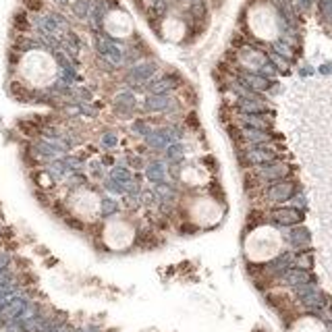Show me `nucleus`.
I'll use <instances>...</instances> for the list:
<instances>
[{"label": "nucleus", "mask_w": 332, "mask_h": 332, "mask_svg": "<svg viewBox=\"0 0 332 332\" xmlns=\"http://www.w3.org/2000/svg\"><path fill=\"white\" fill-rule=\"evenodd\" d=\"M280 245H282L280 235L270 227H262L249 235L245 251H247L249 260L266 262V260H272L280 251Z\"/></svg>", "instance_id": "obj_1"}, {"label": "nucleus", "mask_w": 332, "mask_h": 332, "mask_svg": "<svg viewBox=\"0 0 332 332\" xmlns=\"http://www.w3.org/2000/svg\"><path fill=\"white\" fill-rule=\"evenodd\" d=\"M104 243L110 249H125L133 243V229L127 223L115 220L104 229Z\"/></svg>", "instance_id": "obj_2"}, {"label": "nucleus", "mask_w": 332, "mask_h": 332, "mask_svg": "<svg viewBox=\"0 0 332 332\" xmlns=\"http://www.w3.org/2000/svg\"><path fill=\"white\" fill-rule=\"evenodd\" d=\"M73 210L83 218H92L100 210V199L94 193H79L73 197Z\"/></svg>", "instance_id": "obj_3"}, {"label": "nucleus", "mask_w": 332, "mask_h": 332, "mask_svg": "<svg viewBox=\"0 0 332 332\" xmlns=\"http://www.w3.org/2000/svg\"><path fill=\"white\" fill-rule=\"evenodd\" d=\"M293 332H326V328L318 322V320H312V318H307V320H301L295 324Z\"/></svg>", "instance_id": "obj_4"}, {"label": "nucleus", "mask_w": 332, "mask_h": 332, "mask_svg": "<svg viewBox=\"0 0 332 332\" xmlns=\"http://www.w3.org/2000/svg\"><path fill=\"white\" fill-rule=\"evenodd\" d=\"M189 11H191V15H193L195 21H204L208 17V5L204 3V0H193Z\"/></svg>", "instance_id": "obj_5"}, {"label": "nucleus", "mask_w": 332, "mask_h": 332, "mask_svg": "<svg viewBox=\"0 0 332 332\" xmlns=\"http://www.w3.org/2000/svg\"><path fill=\"white\" fill-rule=\"evenodd\" d=\"M25 7L29 11H40L42 9V0H25Z\"/></svg>", "instance_id": "obj_6"}]
</instances>
